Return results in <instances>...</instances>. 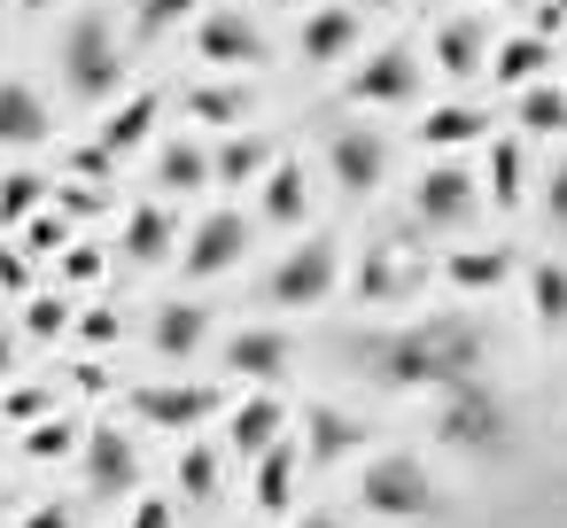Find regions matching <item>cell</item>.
Instances as JSON below:
<instances>
[{"mask_svg":"<svg viewBox=\"0 0 567 528\" xmlns=\"http://www.w3.org/2000/svg\"><path fill=\"white\" fill-rule=\"evenodd\" d=\"M482 327L466 319H412V327H389L365 342V365L381 389H458V381H482Z\"/></svg>","mask_w":567,"mask_h":528,"instance_id":"1","label":"cell"},{"mask_svg":"<svg viewBox=\"0 0 567 528\" xmlns=\"http://www.w3.org/2000/svg\"><path fill=\"white\" fill-rule=\"evenodd\" d=\"M63 86H71L86 110H102V102H117V94H125L117 24H110L102 9H79V17L63 24Z\"/></svg>","mask_w":567,"mask_h":528,"instance_id":"2","label":"cell"},{"mask_svg":"<svg viewBox=\"0 0 567 528\" xmlns=\"http://www.w3.org/2000/svg\"><path fill=\"white\" fill-rule=\"evenodd\" d=\"M358 505L373 520H435L443 513V489H435V474L412 451H381V458L358 466Z\"/></svg>","mask_w":567,"mask_h":528,"instance_id":"3","label":"cell"},{"mask_svg":"<svg viewBox=\"0 0 567 528\" xmlns=\"http://www.w3.org/2000/svg\"><path fill=\"white\" fill-rule=\"evenodd\" d=\"M334 280H342V249L327 234H311V241L280 249V265L265 272V303L272 311H311V303L334 296Z\"/></svg>","mask_w":567,"mask_h":528,"instance_id":"4","label":"cell"},{"mask_svg":"<svg viewBox=\"0 0 567 528\" xmlns=\"http://www.w3.org/2000/svg\"><path fill=\"white\" fill-rule=\"evenodd\" d=\"M435 435L458 443V451H497V443L513 435V412L489 396V381H458V389H443V404H435Z\"/></svg>","mask_w":567,"mask_h":528,"instance_id":"5","label":"cell"},{"mask_svg":"<svg viewBox=\"0 0 567 528\" xmlns=\"http://www.w3.org/2000/svg\"><path fill=\"white\" fill-rule=\"evenodd\" d=\"M365 40V9H350V0H327V9H303V32H296V55L303 71H334L350 63Z\"/></svg>","mask_w":567,"mask_h":528,"instance_id":"6","label":"cell"},{"mask_svg":"<svg viewBox=\"0 0 567 528\" xmlns=\"http://www.w3.org/2000/svg\"><path fill=\"white\" fill-rule=\"evenodd\" d=\"M350 102H358V110H404V102H420V55H412V48L365 55V63L350 71Z\"/></svg>","mask_w":567,"mask_h":528,"instance_id":"7","label":"cell"},{"mask_svg":"<svg viewBox=\"0 0 567 528\" xmlns=\"http://www.w3.org/2000/svg\"><path fill=\"white\" fill-rule=\"evenodd\" d=\"M195 55L218 63V71H241V63H265V32L249 9H203L195 17Z\"/></svg>","mask_w":567,"mask_h":528,"instance_id":"8","label":"cell"},{"mask_svg":"<svg viewBox=\"0 0 567 528\" xmlns=\"http://www.w3.org/2000/svg\"><path fill=\"white\" fill-rule=\"evenodd\" d=\"M249 257V218L241 210H210V218H195V234H187V280H218V272H234Z\"/></svg>","mask_w":567,"mask_h":528,"instance_id":"9","label":"cell"},{"mask_svg":"<svg viewBox=\"0 0 567 528\" xmlns=\"http://www.w3.org/2000/svg\"><path fill=\"white\" fill-rule=\"evenodd\" d=\"M327 172H334L342 195H373V187L389 179V141L365 133V125H342V133L327 141Z\"/></svg>","mask_w":567,"mask_h":528,"instance_id":"10","label":"cell"},{"mask_svg":"<svg viewBox=\"0 0 567 528\" xmlns=\"http://www.w3.org/2000/svg\"><path fill=\"white\" fill-rule=\"evenodd\" d=\"M466 210H474V179H466L458 164H427V172L412 179V218H420L427 234L466 226Z\"/></svg>","mask_w":567,"mask_h":528,"instance_id":"11","label":"cell"},{"mask_svg":"<svg viewBox=\"0 0 567 528\" xmlns=\"http://www.w3.org/2000/svg\"><path fill=\"white\" fill-rule=\"evenodd\" d=\"M288 365H296V342H288L280 327H241V334L226 342V373H241L249 389H280Z\"/></svg>","mask_w":567,"mask_h":528,"instance_id":"12","label":"cell"},{"mask_svg":"<svg viewBox=\"0 0 567 528\" xmlns=\"http://www.w3.org/2000/svg\"><path fill=\"white\" fill-rule=\"evenodd\" d=\"M40 141H55V110L40 102V86L0 79V148H40Z\"/></svg>","mask_w":567,"mask_h":528,"instance_id":"13","label":"cell"},{"mask_svg":"<svg viewBox=\"0 0 567 528\" xmlns=\"http://www.w3.org/2000/svg\"><path fill=\"white\" fill-rule=\"evenodd\" d=\"M288 435V404L272 396V389H249L241 404H234V420H226V443L241 451V458H257V451H272Z\"/></svg>","mask_w":567,"mask_h":528,"instance_id":"14","label":"cell"},{"mask_svg":"<svg viewBox=\"0 0 567 528\" xmlns=\"http://www.w3.org/2000/svg\"><path fill=\"white\" fill-rule=\"evenodd\" d=\"M489 79L497 86H536V79H551V32H513V40H497L489 48Z\"/></svg>","mask_w":567,"mask_h":528,"instance_id":"15","label":"cell"},{"mask_svg":"<svg viewBox=\"0 0 567 528\" xmlns=\"http://www.w3.org/2000/svg\"><path fill=\"white\" fill-rule=\"evenodd\" d=\"M133 412L187 435V427H203V420L218 412V389H203V381H195V389H133Z\"/></svg>","mask_w":567,"mask_h":528,"instance_id":"16","label":"cell"},{"mask_svg":"<svg viewBox=\"0 0 567 528\" xmlns=\"http://www.w3.org/2000/svg\"><path fill=\"white\" fill-rule=\"evenodd\" d=\"M427 55H435V71H443V79H474V71H489V40H482V24H474V17L435 24Z\"/></svg>","mask_w":567,"mask_h":528,"instance_id":"17","label":"cell"},{"mask_svg":"<svg viewBox=\"0 0 567 528\" xmlns=\"http://www.w3.org/2000/svg\"><path fill=\"white\" fill-rule=\"evenodd\" d=\"M257 195H265V203H257V210H265V226H303V218H311V179H303V164H296V156H280V164L257 179Z\"/></svg>","mask_w":567,"mask_h":528,"instance_id":"18","label":"cell"},{"mask_svg":"<svg viewBox=\"0 0 567 528\" xmlns=\"http://www.w3.org/2000/svg\"><path fill=\"white\" fill-rule=\"evenodd\" d=\"M156 179H164V187H179V195H210V187H218V156H210L203 141L172 133V141H164V156H156Z\"/></svg>","mask_w":567,"mask_h":528,"instance_id":"19","label":"cell"},{"mask_svg":"<svg viewBox=\"0 0 567 528\" xmlns=\"http://www.w3.org/2000/svg\"><path fill=\"white\" fill-rule=\"evenodd\" d=\"M148 342H156V358H195V350L210 342V311H203V303H156Z\"/></svg>","mask_w":567,"mask_h":528,"instance_id":"20","label":"cell"},{"mask_svg":"<svg viewBox=\"0 0 567 528\" xmlns=\"http://www.w3.org/2000/svg\"><path fill=\"white\" fill-rule=\"evenodd\" d=\"M365 443V427L350 420V412H334V404H311L303 412V458L311 466H334V458H350Z\"/></svg>","mask_w":567,"mask_h":528,"instance_id":"21","label":"cell"},{"mask_svg":"<svg viewBox=\"0 0 567 528\" xmlns=\"http://www.w3.org/2000/svg\"><path fill=\"white\" fill-rule=\"evenodd\" d=\"M156 110H164V94H148V86H141V94H125V102L110 110V125H102V141H94V148H102V156L141 148V141H148V125H156Z\"/></svg>","mask_w":567,"mask_h":528,"instance_id":"22","label":"cell"},{"mask_svg":"<svg viewBox=\"0 0 567 528\" xmlns=\"http://www.w3.org/2000/svg\"><path fill=\"white\" fill-rule=\"evenodd\" d=\"M210 156H218V187H257V179H265V172L280 164V156H272V148H265L257 133H226V141H218Z\"/></svg>","mask_w":567,"mask_h":528,"instance_id":"23","label":"cell"},{"mask_svg":"<svg viewBox=\"0 0 567 528\" xmlns=\"http://www.w3.org/2000/svg\"><path fill=\"white\" fill-rule=\"evenodd\" d=\"M86 474H94V489H133L141 458H133V443H125L117 427H94V435H86Z\"/></svg>","mask_w":567,"mask_h":528,"instance_id":"24","label":"cell"},{"mask_svg":"<svg viewBox=\"0 0 567 528\" xmlns=\"http://www.w3.org/2000/svg\"><path fill=\"white\" fill-rule=\"evenodd\" d=\"M296 466H303V443H272V451H257V505L265 513H288V497H296Z\"/></svg>","mask_w":567,"mask_h":528,"instance_id":"25","label":"cell"},{"mask_svg":"<svg viewBox=\"0 0 567 528\" xmlns=\"http://www.w3.org/2000/svg\"><path fill=\"white\" fill-rule=\"evenodd\" d=\"M482 133H489V117L466 110V102H443V110L420 117V148H435V156H443V148H466V141H482Z\"/></svg>","mask_w":567,"mask_h":528,"instance_id":"26","label":"cell"},{"mask_svg":"<svg viewBox=\"0 0 567 528\" xmlns=\"http://www.w3.org/2000/svg\"><path fill=\"white\" fill-rule=\"evenodd\" d=\"M443 280L466 288V296L505 288V280H513V249H458V257H443Z\"/></svg>","mask_w":567,"mask_h":528,"instance_id":"27","label":"cell"},{"mask_svg":"<svg viewBox=\"0 0 567 528\" xmlns=\"http://www.w3.org/2000/svg\"><path fill=\"white\" fill-rule=\"evenodd\" d=\"M528 311H536L544 334L567 327V265H559V257H536V265H528Z\"/></svg>","mask_w":567,"mask_h":528,"instance_id":"28","label":"cell"},{"mask_svg":"<svg viewBox=\"0 0 567 528\" xmlns=\"http://www.w3.org/2000/svg\"><path fill=\"white\" fill-rule=\"evenodd\" d=\"M172 241H179V234H172L164 203H141V210L125 218V257H133V265H164V257H172Z\"/></svg>","mask_w":567,"mask_h":528,"instance_id":"29","label":"cell"},{"mask_svg":"<svg viewBox=\"0 0 567 528\" xmlns=\"http://www.w3.org/2000/svg\"><path fill=\"white\" fill-rule=\"evenodd\" d=\"M489 203L497 210L528 203V156H520V141H489Z\"/></svg>","mask_w":567,"mask_h":528,"instance_id":"30","label":"cell"},{"mask_svg":"<svg viewBox=\"0 0 567 528\" xmlns=\"http://www.w3.org/2000/svg\"><path fill=\"white\" fill-rule=\"evenodd\" d=\"M187 117H195V125H218V133H241L249 86H195V94H187Z\"/></svg>","mask_w":567,"mask_h":528,"instance_id":"31","label":"cell"},{"mask_svg":"<svg viewBox=\"0 0 567 528\" xmlns=\"http://www.w3.org/2000/svg\"><path fill=\"white\" fill-rule=\"evenodd\" d=\"M513 117H520V133H567V86H551V79L520 86Z\"/></svg>","mask_w":567,"mask_h":528,"instance_id":"32","label":"cell"},{"mask_svg":"<svg viewBox=\"0 0 567 528\" xmlns=\"http://www.w3.org/2000/svg\"><path fill=\"white\" fill-rule=\"evenodd\" d=\"M48 179L40 172H9V179H0V226H24V218H40L48 210Z\"/></svg>","mask_w":567,"mask_h":528,"instance_id":"33","label":"cell"},{"mask_svg":"<svg viewBox=\"0 0 567 528\" xmlns=\"http://www.w3.org/2000/svg\"><path fill=\"white\" fill-rule=\"evenodd\" d=\"M396 249H365V265H358V303H389L396 288H404V272L389 265Z\"/></svg>","mask_w":567,"mask_h":528,"instance_id":"34","label":"cell"},{"mask_svg":"<svg viewBox=\"0 0 567 528\" xmlns=\"http://www.w3.org/2000/svg\"><path fill=\"white\" fill-rule=\"evenodd\" d=\"M179 489H187V505H203V497L218 489V451H210V443H187V451H179Z\"/></svg>","mask_w":567,"mask_h":528,"instance_id":"35","label":"cell"},{"mask_svg":"<svg viewBox=\"0 0 567 528\" xmlns=\"http://www.w3.org/2000/svg\"><path fill=\"white\" fill-rule=\"evenodd\" d=\"M203 9H210V0H141L133 24H141V32H172V24H195Z\"/></svg>","mask_w":567,"mask_h":528,"instance_id":"36","label":"cell"},{"mask_svg":"<svg viewBox=\"0 0 567 528\" xmlns=\"http://www.w3.org/2000/svg\"><path fill=\"white\" fill-rule=\"evenodd\" d=\"M63 451H79V427H71V420H40V427L24 435V458H63Z\"/></svg>","mask_w":567,"mask_h":528,"instance_id":"37","label":"cell"},{"mask_svg":"<svg viewBox=\"0 0 567 528\" xmlns=\"http://www.w3.org/2000/svg\"><path fill=\"white\" fill-rule=\"evenodd\" d=\"M63 327H71V303H63V296H32V303H24V334L48 342V334H63Z\"/></svg>","mask_w":567,"mask_h":528,"instance_id":"38","label":"cell"},{"mask_svg":"<svg viewBox=\"0 0 567 528\" xmlns=\"http://www.w3.org/2000/svg\"><path fill=\"white\" fill-rule=\"evenodd\" d=\"M133 528H179V505L172 497H141L133 505Z\"/></svg>","mask_w":567,"mask_h":528,"instance_id":"39","label":"cell"},{"mask_svg":"<svg viewBox=\"0 0 567 528\" xmlns=\"http://www.w3.org/2000/svg\"><path fill=\"white\" fill-rule=\"evenodd\" d=\"M0 288H9V296H24V288H32V257H24V249L0 257Z\"/></svg>","mask_w":567,"mask_h":528,"instance_id":"40","label":"cell"},{"mask_svg":"<svg viewBox=\"0 0 567 528\" xmlns=\"http://www.w3.org/2000/svg\"><path fill=\"white\" fill-rule=\"evenodd\" d=\"M544 218H551V226H567V164L544 179Z\"/></svg>","mask_w":567,"mask_h":528,"instance_id":"41","label":"cell"},{"mask_svg":"<svg viewBox=\"0 0 567 528\" xmlns=\"http://www.w3.org/2000/svg\"><path fill=\"white\" fill-rule=\"evenodd\" d=\"M63 272H71V280H94V272H102V249H94V241H79V249H71V265H63Z\"/></svg>","mask_w":567,"mask_h":528,"instance_id":"42","label":"cell"},{"mask_svg":"<svg viewBox=\"0 0 567 528\" xmlns=\"http://www.w3.org/2000/svg\"><path fill=\"white\" fill-rule=\"evenodd\" d=\"M79 334H86L94 350H102V342H117V311H86V327H79Z\"/></svg>","mask_w":567,"mask_h":528,"instance_id":"43","label":"cell"},{"mask_svg":"<svg viewBox=\"0 0 567 528\" xmlns=\"http://www.w3.org/2000/svg\"><path fill=\"white\" fill-rule=\"evenodd\" d=\"M40 412H48V389H17L9 396V420H40Z\"/></svg>","mask_w":567,"mask_h":528,"instance_id":"44","label":"cell"},{"mask_svg":"<svg viewBox=\"0 0 567 528\" xmlns=\"http://www.w3.org/2000/svg\"><path fill=\"white\" fill-rule=\"evenodd\" d=\"M24 528H79V520H71V505H40V513H24Z\"/></svg>","mask_w":567,"mask_h":528,"instance_id":"45","label":"cell"},{"mask_svg":"<svg viewBox=\"0 0 567 528\" xmlns=\"http://www.w3.org/2000/svg\"><path fill=\"white\" fill-rule=\"evenodd\" d=\"M288 528H342L334 513H303V520H288Z\"/></svg>","mask_w":567,"mask_h":528,"instance_id":"46","label":"cell"},{"mask_svg":"<svg viewBox=\"0 0 567 528\" xmlns=\"http://www.w3.org/2000/svg\"><path fill=\"white\" fill-rule=\"evenodd\" d=\"M9 365H17V342H9V334H0V373H9Z\"/></svg>","mask_w":567,"mask_h":528,"instance_id":"47","label":"cell"},{"mask_svg":"<svg viewBox=\"0 0 567 528\" xmlns=\"http://www.w3.org/2000/svg\"><path fill=\"white\" fill-rule=\"evenodd\" d=\"M358 9H404V0H358Z\"/></svg>","mask_w":567,"mask_h":528,"instance_id":"48","label":"cell"},{"mask_svg":"<svg viewBox=\"0 0 567 528\" xmlns=\"http://www.w3.org/2000/svg\"><path fill=\"white\" fill-rule=\"evenodd\" d=\"M17 9H32V17H40V9H55V0H17Z\"/></svg>","mask_w":567,"mask_h":528,"instance_id":"49","label":"cell"},{"mask_svg":"<svg viewBox=\"0 0 567 528\" xmlns=\"http://www.w3.org/2000/svg\"><path fill=\"white\" fill-rule=\"evenodd\" d=\"M559 9H567V0H559Z\"/></svg>","mask_w":567,"mask_h":528,"instance_id":"50","label":"cell"}]
</instances>
